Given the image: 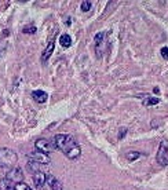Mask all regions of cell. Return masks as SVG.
<instances>
[{
    "instance_id": "obj_5",
    "label": "cell",
    "mask_w": 168,
    "mask_h": 190,
    "mask_svg": "<svg viewBox=\"0 0 168 190\" xmlns=\"http://www.w3.org/2000/svg\"><path fill=\"white\" fill-rule=\"evenodd\" d=\"M28 159L32 160V161L39 163V164H42V165H48L50 163H51L48 154L42 153V152H39V150H35V152L28 153Z\"/></svg>"
},
{
    "instance_id": "obj_14",
    "label": "cell",
    "mask_w": 168,
    "mask_h": 190,
    "mask_svg": "<svg viewBox=\"0 0 168 190\" xmlns=\"http://www.w3.org/2000/svg\"><path fill=\"white\" fill-rule=\"evenodd\" d=\"M28 168L35 174V172H39L40 171V168H42V164H39V163H36V161H32V160H29Z\"/></svg>"
},
{
    "instance_id": "obj_18",
    "label": "cell",
    "mask_w": 168,
    "mask_h": 190,
    "mask_svg": "<svg viewBox=\"0 0 168 190\" xmlns=\"http://www.w3.org/2000/svg\"><path fill=\"white\" fill-rule=\"evenodd\" d=\"M36 26L35 25H29V26H25L23 28V33H26V35H33V33H36Z\"/></svg>"
},
{
    "instance_id": "obj_16",
    "label": "cell",
    "mask_w": 168,
    "mask_h": 190,
    "mask_svg": "<svg viewBox=\"0 0 168 190\" xmlns=\"http://www.w3.org/2000/svg\"><path fill=\"white\" fill-rule=\"evenodd\" d=\"M80 6H81V11H83V13H87V11L91 10V7H92V3H91L90 0H83Z\"/></svg>"
},
{
    "instance_id": "obj_1",
    "label": "cell",
    "mask_w": 168,
    "mask_h": 190,
    "mask_svg": "<svg viewBox=\"0 0 168 190\" xmlns=\"http://www.w3.org/2000/svg\"><path fill=\"white\" fill-rule=\"evenodd\" d=\"M54 149L59 150L65 154V157H68L69 160H76L80 157L81 154V147L77 142L75 141V138L66 134H57L54 135L51 141Z\"/></svg>"
},
{
    "instance_id": "obj_11",
    "label": "cell",
    "mask_w": 168,
    "mask_h": 190,
    "mask_svg": "<svg viewBox=\"0 0 168 190\" xmlns=\"http://www.w3.org/2000/svg\"><path fill=\"white\" fill-rule=\"evenodd\" d=\"M14 186L15 185H14L13 182H10V180H7L6 178L0 180V190H15Z\"/></svg>"
},
{
    "instance_id": "obj_15",
    "label": "cell",
    "mask_w": 168,
    "mask_h": 190,
    "mask_svg": "<svg viewBox=\"0 0 168 190\" xmlns=\"http://www.w3.org/2000/svg\"><path fill=\"white\" fill-rule=\"evenodd\" d=\"M104 39H105V32H99L95 36V39H94V41H95V50L99 48V46L104 43Z\"/></svg>"
},
{
    "instance_id": "obj_7",
    "label": "cell",
    "mask_w": 168,
    "mask_h": 190,
    "mask_svg": "<svg viewBox=\"0 0 168 190\" xmlns=\"http://www.w3.org/2000/svg\"><path fill=\"white\" fill-rule=\"evenodd\" d=\"M46 186L48 190H64L62 189V183L54 176V175H47V180H46Z\"/></svg>"
},
{
    "instance_id": "obj_23",
    "label": "cell",
    "mask_w": 168,
    "mask_h": 190,
    "mask_svg": "<svg viewBox=\"0 0 168 190\" xmlns=\"http://www.w3.org/2000/svg\"><path fill=\"white\" fill-rule=\"evenodd\" d=\"M153 91H154V93H156V94H158V93H160V90H158V88H157V87H156V88H154V90H153Z\"/></svg>"
},
{
    "instance_id": "obj_12",
    "label": "cell",
    "mask_w": 168,
    "mask_h": 190,
    "mask_svg": "<svg viewBox=\"0 0 168 190\" xmlns=\"http://www.w3.org/2000/svg\"><path fill=\"white\" fill-rule=\"evenodd\" d=\"M160 102V98H154V97H146L145 99L142 101V105L143 106H153V105H157Z\"/></svg>"
},
{
    "instance_id": "obj_20",
    "label": "cell",
    "mask_w": 168,
    "mask_h": 190,
    "mask_svg": "<svg viewBox=\"0 0 168 190\" xmlns=\"http://www.w3.org/2000/svg\"><path fill=\"white\" fill-rule=\"evenodd\" d=\"M127 135V128H120V131H119V135H117V139L119 141H121L123 138Z\"/></svg>"
},
{
    "instance_id": "obj_3",
    "label": "cell",
    "mask_w": 168,
    "mask_h": 190,
    "mask_svg": "<svg viewBox=\"0 0 168 190\" xmlns=\"http://www.w3.org/2000/svg\"><path fill=\"white\" fill-rule=\"evenodd\" d=\"M156 161H157L161 167L168 165V146H167L166 141L160 142V146H158V150H157V156H156Z\"/></svg>"
},
{
    "instance_id": "obj_6",
    "label": "cell",
    "mask_w": 168,
    "mask_h": 190,
    "mask_svg": "<svg viewBox=\"0 0 168 190\" xmlns=\"http://www.w3.org/2000/svg\"><path fill=\"white\" fill-rule=\"evenodd\" d=\"M35 147H36V150H39V152L42 153H51L52 150H54V146H52L51 141H48V139L46 138H39L36 142H35Z\"/></svg>"
},
{
    "instance_id": "obj_8",
    "label": "cell",
    "mask_w": 168,
    "mask_h": 190,
    "mask_svg": "<svg viewBox=\"0 0 168 190\" xmlns=\"http://www.w3.org/2000/svg\"><path fill=\"white\" fill-rule=\"evenodd\" d=\"M32 179H33V183H35V186H36L37 189H42V188H44V186H46L47 174H44L43 171L35 172L33 176H32Z\"/></svg>"
},
{
    "instance_id": "obj_22",
    "label": "cell",
    "mask_w": 168,
    "mask_h": 190,
    "mask_svg": "<svg viewBox=\"0 0 168 190\" xmlns=\"http://www.w3.org/2000/svg\"><path fill=\"white\" fill-rule=\"evenodd\" d=\"M4 51H6V43H0V57L3 55Z\"/></svg>"
},
{
    "instance_id": "obj_13",
    "label": "cell",
    "mask_w": 168,
    "mask_h": 190,
    "mask_svg": "<svg viewBox=\"0 0 168 190\" xmlns=\"http://www.w3.org/2000/svg\"><path fill=\"white\" fill-rule=\"evenodd\" d=\"M59 44L64 47V48H68V47H70V44H72V39H70L69 35L65 33L59 37Z\"/></svg>"
},
{
    "instance_id": "obj_17",
    "label": "cell",
    "mask_w": 168,
    "mask_h": 190,
    "mask_svg": "<svg viewBox=\"0 0 168 190\" xmlns=\"http://www.w3.org/2000/svg\"><path fill=\"white\" fill-rule=\"evenodd\" d=\"M139 156H141V152H128V153H125L127 160H129V161H134V160H137Z\"/></svg>"
},
{
    "instance_id": "obj_4",
    "label": "cell",
    "mask_w": 168,
    "mask_h": 190,
    "mask_svg": "<svg viewBox=\"0 0 168 190\" xmlns=\"http://www.w3.org/2000/svg\"><path fill=\"white\" fill-rule=\"evenodd\" d=\"M6 179L13 182L14 185H17V183H19V182H23V171L18 165H15V167L10 168V171L6 175Z\"/></svg>"
},
{
    "instance_id": "obj_2",
    "label": "cell",
    "mask_w": 168,
    "mask_h": 190,
    "mask_svg": "<svg viewBox=\"0 0 168 190\" xmlns=\"http://www.w3.org/2000/svg\"><path fill=\"white\" fill-rule=\"evenodd\" d=\"M18 161V156L13 149L0 147V168H13Z\"/></svg>"
},
{
    "instance_id": "obj_9",
    "label": "cell",
    "mask_w": 168,
    "mask_h": 190,
    "mask_svg": "<svg viewBox=\"0 0 168 190\" xmlns=\"http://www.w3.org/2000/svg\"><path fill=\"white\" fill-rule=\"evenodd\" d=\"M32 98H33L37 103H44V102H47V99H48V95H47V93L43 90H36V91L32 93Z\"/></svg>"
},
{
    "instance_id": "obj_19",
    "label": "cell",
    "mask_w": 168,
    "mask_h": 190,
    "mask_svg": "<svg viewBox=\"0 0 168 190\" xmlns=\"http://www.w3.org/2000/svg\"><path fill=\"white\" fill-rule=\"evenodd\" d=\"M14 189H15V190H32V189H31V186H28L25 182H19V183H17V185L14 186Z\"/></svg>"
},
{
    "instance_id": "obj_10",
    "label": "cell",
    "mask_w": 168,
    "mask_h": 190,
    "mask_svg": "<svg viewBox=\"0 0 168 190\" xmlns=\"http://www.w3.org/2000/svg\"><path fill=\"white\" fill-rule=\"evenodd\" d=\"M54 41H50L48 43V46H47V48L43 51V54H42V62L44 64V62H47V59H48L50 57H51V54H52V51H54Z\"/></svg>"
},
{
    "instance_id": "obj_21",
    "label": "cell",
    "mask_w": 168,
    "mask_h": 190,
    "mask_svg": "<svg viewBox=\"0 0 168 190\" xmlns=\"http://www.w3.org/2000/svg\"><path fill=\"white\" fill-rule=\"evenodd\" d=\"M160 54H161V57H163L164 59H167L168 61V47H163L161 51H160Z\"/></svg>"
}]
</instances>
